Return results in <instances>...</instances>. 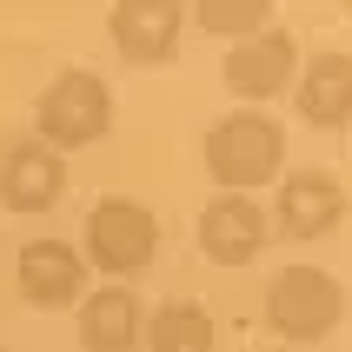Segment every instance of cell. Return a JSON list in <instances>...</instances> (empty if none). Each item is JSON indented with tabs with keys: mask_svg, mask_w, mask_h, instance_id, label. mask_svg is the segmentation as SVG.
I'll return each instance as SVG.
<instances>
[{
	"mask_svg": "<svg viewBox=\"0 0 352 352\" xmlns=\"http://www.w3.org/2000/svg\"><path fill=\"white\" fill-rule=\"evenodd\" d=\"M140 333H146V306L133 286H100L80 299V346L87 352H133Z\"/></svg>",
	"mask_w": 352,
	"mask_h": 352,
	"instance_id": "8fae6325",
	"label": "cell"
},
{
	"mask_svg": "<svg viewBox=\"0 0 352 352\" xmlns=\"http://www.w3.org/2000/svg\"><path fill=\"white\" fill-rule=\"evenodd\" d=\"M293 67H299V40L286 27H266V34L239 40L226 54V87L239 100H273V94L293 87Z\"/></svg>",
	"mask_w": 352,
	"mask_h": 352,
	"instance_id": "ba28073f",
	"label": "cell"
},
{
	"mask_svg": "<svg viewBox=\"0 0 352 352\" xmlns=\"http://www.w3.org/2000/svg\"><path fill=\"white\" fill-rule=\"evenodd\" d=\"M80 266H87V259H80L67 239H34V246L20 253V266H14L20 299H27V306H74L80 299Z\"/></svg>",
	"mask_w": 352,
	"mask_h": 352,
	"instance_id": "7c38bea8",
	"label": "cell"
},
{
	"mask_svg": "<svg viewBox=\"0 0 352 352\" xmlns=\"http://www.w3.org/2000/svg\"><path fill=\"white\" fill-rule=\"evenodd\" d=\"M193 20L206 27V34H226V40H253L273 27V7L266 0H199Z\"/></svg>",
	"mask_w": 352,
	"mask_h": 352,
	"instance_id": "5bb4252c",
	"label": "cell"
},
{
	"mask_svg": "<svg viewBox=\"0 0 352 352\" xmlns=\"http://www.w3.org/2000/svg\"><path fill=\"white\" fill-rule=\"evenodd\" d=\"M346 219V186L319 166H299V173L279 179V233L286 239H326Z\"/></svg>",
	"mask_w": 352,
	"mask_h": 352,
	"instance_id": "9c48e42d",
	"label": "cell"
},
{
	"mask_svg": "<svg viewBox=\"0 0 352 352\" xmlns=\"http://www.w3.org/2000/svg\"><path fill=\"white\" fill-rule=\"evenodd\" d=\"M199 253L213 266H253L266 253V213H259V199H239V193L206 199V213H199Z\"/></svg>",
	"mask_w": 352,
	"mask_h": 352,
	"instance_id": "52a82bcc",
	"label": "cell"
},
{
	"mask_svg": "<svg viewBox=\"0 0 352 352\" xmlns=\"http://www.w3.org/2000/svg\"><path fill=\"white\" fill-rule=\"evenodd\" d=\"M140 339H146V352H213V313L193 299H166V306H153Z\"/></svg>",
	"mask_w": 352,
	"mask_h": 352,
	"instance_id": "4fadbf2b",
	"label": "cell"
},
{
	"mask_svg": "<svg viewBox=\"0 0 352 352\" xmlns=\"http://www.w3.org/2000/svg\"><path fill=\"white\" fill-rule=\"evenodd\" d=\"M160 253V219L140 206V199L126 193H107L87 213V253L80 259H94L100 273H107V286H126V279H140L146 266H153Z\"/></svg>",
	"mask_w": 352,
	"mask_h": 352,
	"instance_id": "3957f363",
	"label": "cell"
},
{
	"mask_svg": "<svg viewBox=\"0 0 352 352\" xmlns=\"http://www.w3.org/2000/svg\"><path fill=\"white\" fill-rule=\"evenodd\" d=\"M67 193V160L40 140H14L0 153V206L7 213H54Z\"/></svg>",
	"mask_w": 352,
	"mask_h": 352,
	"instance_id": "8992f818",
	"label": "cell"
},
{
	"mask_svg": "<svg viewBox=\"0 0 352 352\" xmlns=\"http://www.w3.org/2000/svg\"><path fill=\"white\" fill-rule=\"evenodd\" d=\"M186 34V7L179 0H120L107 7V40L120 47L126 67H166Z\"/></svg>",
	"mask_w": 352,
	"mask_h": 352,
	"instance_id": "5b68a950",
	"label": "cell"
},
{
	"mask_svg": "<svg viewBox=\"0 0 352 352\" xmlns=\"http://www.w3.org/2000/svg\"><path fill=\"white\" fill-rule=\"evenodd\" d=\"M339 319H346V286L333 273H319V266H279L266 279V326L293 352L339 333Z\"/></svg>",
	"mask_w": 352,
	"mask_h": 352,
	"instance_id": "7a4b0ae2",
	"label": "cell"
},
{
	"mask_svg": "<svg viewBox=\"0 0 352 352\" xmlns=\"http://www.w3.org/2000/svg\"><path fill=\"white\" fill-rule=\"evenodd\" d=\"M206 173H213L219 193H253V186H273L286 173V126L259 107H233L226 120L206 126Z\"/></svg>",
	"mask_w": 352,
	"mask_h": 352,
	"instance_id": "6da1fadb",
	"label": "cell"
},
{
	"mask_svg": "<svg viewBox=\"0 0 352 352\" xmlns=\"http://www.w3.org/2000/svg\"><path fill=\"white\" fill-rule=\"evenodd\" d=\"M293 113L306 126H346L352 120V54H313L299 60V80H293Z\"/></svg>",
	"mask_w": 352,
	"mask_h": 352,
	"instance_id": "30bf717a",
	"label": "cell"
},
{
	"mask_svg": "<svg viewBox=\"0 0 352 352\" xmlns=\"http://www.w3.org/2000/svg\"><path fill=\"white\" fill-rule=\"evenodd\" d=\"M107 126H113V94H107V80L87 74V67H67V74H54V87L40 94L34 107V140L40 146H94V140H107Z\"/></svg>",
	"mask_w": 352,
	"mask_h": 352,
	"instance_id": "277c9868",
	"label": "cell"
},
{
	"mask_svg": "<svg viewBox=\"0 0 352 352\" xmlns=\"http://www.w3.org/2000/svg\"><path fill=\"white\" fill-rule=\"evenodd\" d=\"M279 352H293V346H279Z\"/></svg>",
	"mask_w": 352,
	"mask_h": 352,
	"instance_id": "9a60e30c",
	"label": "cell"
}]
</instances>
